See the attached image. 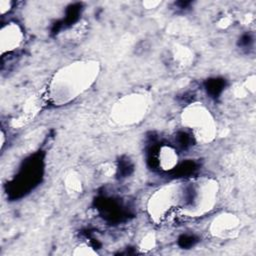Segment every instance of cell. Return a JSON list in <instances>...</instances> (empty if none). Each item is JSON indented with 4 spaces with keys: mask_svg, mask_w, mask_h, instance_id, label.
I'll return each mask as SVG.
<instances>
[{
    "mask_svg": "<svg viewBox=\"0 0 256 256\" xmlns=\"http://www.w3.org/2000/svg\"><path fill=\"white\" fill-rule=\"evenodd\" d=\"M238 227V220L233 215H221L212 223V233L218 237H232Z\"/></svg>",
    "mask_w": 256,
    "mask_h": 256,
    "instance_id": "obj_8",
    "label": "cell"
},
{
    "mask_svg": "<svg viewBox=\"0 0 256 256\" xmlns=\"http://www.w3.org/2000/svg\"><path fill=\"white\" fill-rule=\"evenodd\" d=\"M147 106V99L142 94L125 96L114 106L113 117L119 123H135L144 116Z\"/></svg>",
    "mask_w": 256,
    "mask_h": 256,
    "instance_id": "obj_5",
    "label": "cell"
},
{
    "mask_svg": "<svg viewBox=\"0 0 256 256\" xmlns=\"http://www.w3.org/2000/svg\"><path fill=\"white\" fill-rule=\"evenodd\" d=\"M98 74V65L78 61L59 70L50 84V97L55 103H67L87 90Z\"/></svg>",
    "mask_w": 256,
    "mask_h": 256,
    "instance_id": "obj_1",
    "label": "cell"
},
{
    "mask_svg": "<svg viewBox=\"0 0 256 256\" xmlns=\"http://www.w3.org/2000/svg\"><path fill=\"white\" fill-rule=\"evenodd\" d=\"M24 40V34L20 26L14 22H10L1 28L0 32V48L2 55L10 53L18 49Z\"/></svg>",
    "mask_w": 256,
    "mask_h": 256,
    "instance_id": "obj_6",
    "label": "cell"
},
{
    "mask_svg": "<svg viewBox=\"0 0 256 256\" xmlns=\"http://www.w3.org/2000/svg\"><path fill=\"white\" fill-rule=\"evenodd\" d=\"M217 193V182L212 179L203 178L193 183L182 184L180 209L191 217L202 216L214 207Z\"/></svg>",
    "mask_w": 256,
    "mask_h": 256,
    "instance_id": "obj_2",
    "label": "cell"
},
{
    "mask_svg": "<svg viewBox=\"0 0 256 256\" xmlns=\"http://www.w3.org/2000/svg\"><path fill=\"white\" fill-rule=\"evenodd\" d=\"M153 160L155 164L163 171H171L175 169L179 162L176 149L168 144H163L157 147Z\"/></svg>",
    "mask_w": 256,
    "mask_h": 256,
    "instance_id": "obj_7",
    "label": "cell"
},
{
    "mask_svg": "<svg viewBox=\"0 0 256 256\" xmlns=\"http://www.w3.org/2000/svg\"><path fill=\"white\" fill-rule=\"evenodd\" d=\"M10 7H11V2L9 1H0V10H1V14H5L7 11L10 10Z\"/></svg>",
    "mask_w": 256,
    "mask_h": 256,
    "instance_id": "obj_10",
    "label": "cell"
},
{
    "mask_svg": "<svg viewBox=\"0 0 256 256\" xmlns=\"http://www.w3.org/2000/svg\"><path fill=\"white\" fill-rule=\"evenodd\" d=\"M182 122L196 141L207 143L214 138L215 123L211 113L203 105L193 103L188 106L183 111Z\"/></svg>",
    "mask_w": 256,
    "mask_h": 256,
    "instance_id": "obj_3",
    "label": "cell"
},
{
    "mask_svg": "<svg viewBox=\"0 0 256 256\" xmlns=\"http://www.w3.org/2000/svg\"><path fill=\"white\" fill-rule=\"evenodd\" d=\"M76 249H77V251H75L74 253L78 254V255H93V254H96V252L93 251V249L91 247L87 246V245L79 246Z\"/></svg>",
    "mask_w": 256,
    "mask_h": 256,
    "instance_id": "obj_9",
    "label": "cell"
},
{
    "mask_svg": "<svg viewBox=\"0 0 256 256\" xmlns=\"http://www.w3.org/2000/svg\"><path fill=\"white\" fill-rule=\"evenodd\" d=\"M182 184L173 183L157 190L148 202V211L151 217L160 221L167 217L171 211L180 208Z\"/></svg>",
    "mask_w": 256,
    "mask_h": 256,
    "instance_id": "obj_4",
    "label": "cell"
}]
</instances>
